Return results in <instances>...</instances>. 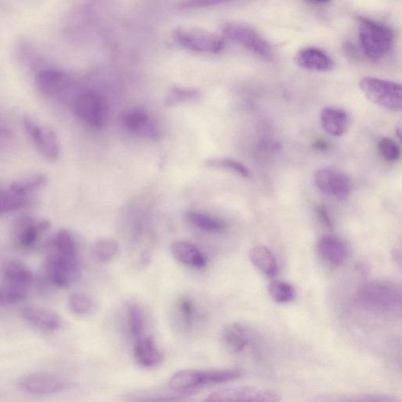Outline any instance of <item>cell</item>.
<instances>
[{"instance_id": "1", "label": "cell", "mask_w": 402, "mask_h": 402, "mask_svg": "<svg viewBox=\"0 0 402 402\" xmlns=\"http://www.w3.org/2000/svg\"><path fill=\"white\" fill-rule=\"evenodd\" d=\"M78 271V247L73 236L62 229L49 241L44 273L51 285L66 289L73 283Z\"/></svg>"}, {"instance_id": "2", "label": "cell", "mask_w": 402, "mask_h": 402, "mask_svg": "<svg viewBox=\"0 0 402 402\" xmlns=\"http://www.w3.org/2000/svg\"><path fill=\"white\" fill-rule=\"evenodd\" d=\"M356 303L361 308L374 313H392L401 310V289L388 282H373L361 287L357 292Z\"/></svg>"}, {"instance_id": "3", "label": "cell", "mask_w": 402, "mask_h": 402, "mask_svg": "<svg viewBox=\"0 0 402 402\" xmlns=\"http://www.w3.org/2000/svg\"><path fill=\"white\" fill-rule=\"evenodd\" d=\"M359 40L364 52L378 61L390 53L394 41V31L384 24L359 17Z\"/></svg>"}, {"instance_id": "4", "label": "cell", "mask_w": 402, "mask_h": 402, "mask_svg": "<svg viewBox=\"0 0 402 402\" xmlns=\"http://www.w3.org/2000/svg\"><path fill=\"white\" fill-rule=\"evenodd\" d=\"M241 373L236 369L196 370L183 369L175 373L169 380L172 390H192L197 387L223 384L241 378Z\"/></svg>"}, {"instance_id": "5", "label": "cell", "mask_w": 402, "mask_h": 402, "mask_svg": "<svg viewBox=\"0 0 402 402\" xmlns=\"http://www.w3.org/2000/svg\"><path fill=\"white\" fill-rule=\"evenodd\" d=\"M359 87L372 103L389 110H401L402 88L399 82L366 76L360 80Z\"/></svg>"}, {"instance_id": "6", "label": "cell", "mask_w": 402, "mask_h": 402, "mask_svg": "<svg viewBox=\"0 0 402 402\" xmlns=\"http://www.w3.org/2000/svg\"><path fill=\"white\" fill-rule=\"evenodd\" d=\"M225 36L250 50L261 59L271 60L273 50L263 36L257 31L241 24H228L222 29Z\"/></svg>"}, {"instance_id": "7", "label": "cell", "mask_w": 402, "mask_h": 402, "mask_svg": "<svg viewBox=\"0 0 402 402\" xmlns=\"http://www.w3.org/2000/svg\"><path fill=\"white\" fill-rule=\"evenodd\" d=\"M21 392L33 395L55 394L67 388V382L54 373L37 372L24 375L17 382Z\"/></svg>"}, {"instance_id": "8", "label": "cell", "mask_w": 402, "mask_h": 402, "mask_svg": "<svg viewBox=\"0 0 402 402\" xmlns=\"http://www.w3.org/2000/svg\"><path fill=\"white\" fill-rule=\"evenodd\" d=\"M175 36L181 45L199 52L217 53L224 47V42L219 36L201 29L178 28Z\"/></svg>"}, {"instance_id": "9", "label": "cell", "mask_w": 402, "mask_h": 402, "mask_svg": "<svg viewBox=\"0 0 402 402\" xmlns=\"http://www.w3.org/2000/svg\"><path fill=\"white\" fill-rule=\"evenodd\" d=\"M74 111L82 121L95 129H101L106 122V105L96 92H87L80 94L74 102Z\"/></svg>"}, {"instance_id": "10", "label": "cell", "mask_w": 402, "mask_h": 402, "mask_svg": "<svg viewBox=\"0 0 402 402\" xmlns=\"http://www.w3.org/2000/svg\"><path fill=\"white\" fill-rule=\"evenodd\" d=\"M317 188L323 194L343 201L352 193V183L342 172L330 168L318 170L315 175Z\"/></svg>"}, {"instance_id": "11", "label": "cell", "mask_w": 402, "mask_h": 402, "mask_svg": "<svg viewBox=\"0 0 402 402\" xmlns=\"http://www.w3.org/2000/svg\"><path fill=\"white\" fill-rule=\"evenodd\" d=\"M280 400L276 393L254 387L223 389L210 394L206 399V401L218 402H273Z\"/></svg>"}, {"instance_id": "12", "label": "cell", "mask_w": 402, "mask_h": 402, "mask_svg": "<svg viewBox=\"0 0 402 402\" xmlns=\"http://www.w3.org/2000/svg\"><path fill=\"white\" fill-rule=\"evenodd\" d=\"M50 223L43 220L36 222L29 215L18 217L13 226V238L20 250H29L36 245L40 236L48 231Z\"/></svg>"}, {"instance_id": "13", "label": "cell", "mask_w": 402, "mask_h": 402, "mask_svg": "<svg viewBox=\"0 0 402 402\" xmlns=\"http://www.w3.org/2000/svg\"><path fill=\"white\" fill-rule=\"evenodd\" d=\"M23 124L29 136L44 157L50 159L59 157V144L53 130L41 127L29 117L24 118Z\"/></svg>"}, {"instance_id": "14", "label": "cell", "mask_w": 402, "mask_h": 402, "mask_svg": "<svg viewBox=\"0 0 402 402\" xmlns=\"http://www.w3.org/2000/svg\"><path fill=\"white\" fill-rule=\"evenodd\" d=\"M126 129L152 140H157L159 136L158 127L150 117L148 112L140 108H131L127 110L121 116Z\"/></svg>"}, {"instance_id": "15", "label": "cell", "mask_w": 402, "mask_h": 402, "mask_svg": "<svg viewBox=\"0 0 402 402\" xmlns=\"http://www.w3.org/2000/svg\"><path fill=\"white\" fill-rule=\"evenodd\" d=\"M22 316L25 322L43 331H55L62 326V318L56 312L40 306H25Z\"/></svg>"}, {"instance_id": "16", "label": "cell", "mask_w": 402, "mask_h": 402, "mask_svg": "<svg viewBox=\"0 0 402 402\" xmlns=\"http://www.w3.org/2000/svg\"><path fill=\"white\" fill-rule=\"evenodd\" d=\"M296 65L309 71L327 73L334 69V62L324 51L315 48H305L295 57Z\"/></svg>"}, {"instance_id": "17", "label": "cell", "mask_w": 402, "mask_h": 402, "mask_svg": "<svg viewBox=\"0 0 402 402\" xmlns=\"http://www.w3.org/2000/svg\"><path fill=\"white\" fill-rule=\"evenodd\" d=\"M3 282L29 288L34 283V273L22 261L6 259L0 266Z\"/></svg>"}, {"instance_id": "18", "label": "cell", "mask_w": 402, "mask_h": 402, "mask_svg": "<svg viewBox=\"0 0 402 402\" xmlns=\"http://www.w3.org/2000/svg\"><path fill=\"white\" fill-rule=\"evenodd\" d=\"M171 252L174 258L178 261L187 266L203 269L208 265V259L206 255L199 247L188 241H176L172 244Z\"/></svg>"}, {"instance_id": "19", "label": "cell", "mask_w": 402, "mask_h": 402, "mask_svg": "<svg viewBox=\"0 0 402 402\" xmlns=\"http://www.w3.org/2000/svg\"><path fill=\"white\" fill-rule=\"evenodd\" d=\"M134 357L140 366L145 368L156 367L161 364L164 354L152 337H140L134 346Z\"/></svg>"}, {"instance_id": "20", "label": "cell", "mask_w": 402, "mask_h": 402, "mask_svg": "<svg viewBox=\"0 0 402 402\" xmlns=\"http://www.w3.org/2000/svg\"><path fill=\"white\" fill-rule=\"evenodd\" d=\"M322 126L325 131L333 136L345 134L350 125L347 113L337 107H325L320 113Z\"/></svg>"}, {"instance_id": "21", "label": "cell", "mask_w": 402, "mask_h": 402, "mask_svg": "<svg viewBox=\"0 0 402 402\" xmlns=\"http://www.w3.org/2000/svg\"><path fill=\"white\" fill-rule=\"evenodd\" d=\"M317 250L322 259L333 266H340L347 259V250L343 242L333 236L324 235L317 242Z\"/></svg>"}, {"instance_id": "22", "label": "cell", "mask_w": 402, "mask_h": 402, "mask_svg": "<svg viewBox=\"0 0 402 402\" xmlns=\"http://www.w3.org/2000/svg\"><path fill=\"white\" fill-rule=\"evenodd\" d=\"M248 340L247 331L241 324H229L222 329V341L229 352L241 353L247 347Z\"/></svg>"}, {"instance_id": "23", "label": "cell", "mask_w": 402, "mask_h": 402, "mask_svg": "<svg viewBox=\"0 0 402 402\" xmlns=\"http://www.w3.org/2000/svg\"><path fill=\"white\" fill-rule=\"evenodd\" d=\"M250 259L252 264L266 276L275 277L278 273V261L269 248L257 245L250 252Z\"/></svg>"}, {"instance_id": "24", "label": "cell", "mask_w": 402, "mask_h": 402, "mask_svg": "<svg viewBox=\"0 0 402 402\" xmlns=\"http://www.w3.org/2000/svg\"><path fill=\"white\" fill-rule=\"evenodd\" d=\"M36 82L43 94L51 96L62 90L65 82V75L54 69L43 70L37 75Z\"/></svg>"}, {"instance_id": "25", "label": "cell", "mask_w": 402, "mask_h": 402, "mask_svg": "<svg viewBox=\"0 0 402 402\" xmlns=\"http://www.w3.org/2000/svg\"><path fill=\"white\" fill-rule=\"evenodd\" d=\"M189 222L203 231L209 233H220L224 231L227 224L224 222L213 215L199 210H193L187 214Z\"/></svg>"}, {"instance_id": "26", "label": "cell", "mask_w": 402, "mask_h": 402, "mask_svg": "<svg viewBox=\"0 0 402 402\" xmlns=\"http://www.w3.org/2000/svg\"><path fill=\"white\" fill-rule=\"evenodd\" d=\"M68 306L74 315L85 316L92 314L96 308V303L87 293L75 292L68 299Z\"/></svg>"}, {"instance_id": "27", "label": "cell", "mask_w": 402, "mask_h": 402, "mask_svg": "<svg viewBox=\"0 0 402 402\" xmlns=\"http://www.w3.org/2000/svg\"><path fill=\"white\" fill-rule=\"evenodd\" d=\"M120 247L117 242L113 239H100L92 247L94 257L100 263L107 264L117 257Z\"/></svg>"}, {"instance_id": "28", "label": "cell", "mask_w": 402, "mask_h": 402, "mask_svg": "<svg viewBox=\"0 0 402 402\" xmlns=\"http://www.w3.org/2000/svg\"><path fill=\"white\" fill-rule=\"evenodd\" d=\"M28 288L3 282L0 283V306H10L20 303L28 295Z\"/></svg>"}, {"instance_id": "29", "label": "cell", "mask_w": 402, "mask_h": 402, "mask_svg": "<svg viewBox=\"0 0 402 402\" xmlns=\"http://www.w3.org/2000/svg\"><path fill=\"white\" fill-rule=\"evenodd\" d=\"M127 318L131 335L138 339L142 337L145 330V317L140 306L130 303L127 306Z\"/></svg>"}, {"instance_id": "30", "label": "cell", "mask_w": 402, "mask_h": 402, "mask_svg": "<svg viewBox=\"0 0 402 402\" xmlns=\"http://www.w3.org/2000/svg\"><path fill=\"white\" fill-rule=\"evenodd\" d=\"M47 182V177L44 175H35L16 181L11 184L10 190L13 193L23 196L43 187Z\"/></svg>"}, {"instance_id": "31", "label": "cell", "mask_w": 402, "mask_h": 402, "mask_svg": "<svg viewBox=\"0 0 402 402\" xmlns=\"http://www.w3.org/2000/svg\"><path fill=\"white\" fill-rule=\"evenodd\" d=\"M270 296L274 301L278 303H289L294 301L296 292L293 286L289 283L275 280L270 284Z\"/></svg>"}, {"instance_id": "32", "label": "cell", "mask_w": 402, "mask_h": 402, "mask_svg": "<svg viewBox=\"0 0 402 402\" xmlns=\"http://www.w3.org/2000/svg\"><path fill=\"white\" fill-rule=\"evenodd\" d=\"M206 166L209 168H222L234 172L244 178L250 176V171L243 164L229 158H212L207 159Z\"/></svg>"}, {"instance_id": "33", "label": "cell", "mask_w": 402, "mask_h": 402, "mask_svg": "<svg viewBox=\"0 0 402 402\" xmlns=\"http://www.w3.org/2000/svg\"><path fill=\"white\" fill-rule=\"evenodd\" d=\"M177 313L183 327L189 330L196 318V308L195 303L189 297H183L180 299L177 305Z\"/></svg>"}, {"instance_id": "34", "label": "cell", "mask_w": 402, "mask_h": 402, "mask_svg": "<svg viewBox=\"0 0 402 402\" xmlns=\"http://www.w3.org/2000/svg\"><path fill=\"white\" fill-rule=\"evenodd\" d=\"M199 97V92L194 89L175 87L168 93L165 104L168 106H175L185 102L193 101Z\"/></svg>"}, {"instance_id": "35", "label": "cell", "mask_w": 402, "mask_h": 402, "mask_svg": "<svg viewBox=\"0 0 402 402\" xmlns=\"http://www.w3.org/2000/svg\"><path fill=\"white\" fill-rule=\"evenodd\" d=\"M23 196L6 191H0V215L12 212L23 206Z\"/></svg>"}, {"instance_id": "36", "label": "cell", "mask_w": 402, "mask_h": 402, "mask_svg": "<svg viewBox=\"0 0 402 402\" xmlns=\"http://www.w3.org/2000/svg\"><path fill=\"white\" fill-rule=\"evenodd\" d=\"M379 150L382 158L387 161H397L400 158L399 146L391 138H382L379 143Z\"/></svg>"}, {"instance_id": "37", "label": "cell", "mask_w": 402, "mask_h": 402, "mask_svg": "<svg viewBox=\"0 0 402 402\" xmlns=\"http://www.w3.org/2000/svg\"><path fill=\"white\" fill-rule=\"evenodd\" d=\"M229 1V0H186L181 3L183 8H208Z\"/></svg>"}, {"instance_id": "38", "label": "cell", "mask_w": 402, "mask_h": 402, "mask_svg": "<svg viewBox=\"0 0 402 402\" xmlns=\"http://www.w3.org/2000/svg\"><path fill=\"white\" fill-rule=\"evenodd\" d=\"M318 215H319V217H320V219L322 220V221L323 222V223L325 226H326L329 228H331V227H333V224H331V220L329 218L326 208H325L323 206L319 207Z\"/></svg>"}, {"instance_id": "39", "label": "cell", "mask_w": 402, "mask_h": 402, "mask_svg": "<svg viewBox=\"0 0 402 402\" xmlns=\"http://www.w3.org/2000/svg\"><path fill=\"white\" fill-rule=\"evenodd\" d=\"M306 1H309L311 3H327L331 1V0H306Z\"/></svg>"}]
</instances>
